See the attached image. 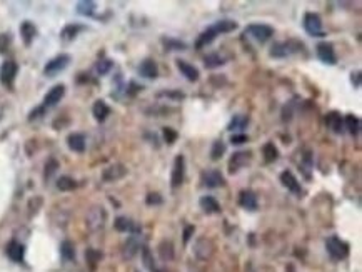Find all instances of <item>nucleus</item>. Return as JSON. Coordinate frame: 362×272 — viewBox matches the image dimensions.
Masks as SVG:
<instances>
[{"instance_id": "9", "label": "nucleus", "mask_w": 362, "mask_h": 272, "mask_svg": "<svg viewBox=\"0 0 362 272\" xmlns=\"http://www.w3.org/2000/svg\"><path fill=\"white\" fill-rule=\"evenodd\" d=\"M17 72H19L17 64H15L14 60H5V62L0 66V82L5 85V87H12Z\"/></svg>"}, {"instance_id": "20", "label": "nucleus", "mask_w": 362, "mask_h": 272, "mask_svg": "<svg viewBox=\"0 0 362 272\" xmlns=\"http://www.w3.org/2000/svg\"><path fill=\"white\" fill-rule=\"evenodd\" d=\"M92 113L97 122H105V119L111 115V107L104 100H95L92 105Z\"/></svg>"}, {"instance_id": "5", "label": "nucleus", "mask_w": 362, "mask_h": 272, "mask_svg": "<svg viewBox=\"0 0 362 272\" xmlns=\"http://www.w3.org/2000/svg\"><path fill=\"white\" fill-rule=\"evenodd\" d=\"M304 30L307 32L311 37H324V28H322V19L319 17V14H314V12H307L304 15L302 20Z\"/></svg>"}, {"instance_id": "10", "label": "nucleus", "mask_w": 362, "mask_h": 272, "mask_svg": "<svg viewBox=\"0 0 362 272\" xmlns=\"http://www.w3.org/2000/svg\"><path fill=\"white\" fill-rule=\"evenodd\" d=\"M214 242L210 241V239L207 237H202L199 239L197 242H195L194 246V254L197 259H201V261H209L210 257L214 255Z\"/></svg>"}, {"instance_id": "36", "label": "nucleus", "mask_w": 362, "mask_h": 272, "mask_svg": "<svg viewBox=\"0 0 362 272\" xmlns=\"http://www.w3.org/2000/svg\"><path fill=\"white\" fill-rule=\"evenodd\" d=\"M226 144L222 140H215L212 144V149H210V159L212 160H219L222 159V156L226 154Z\"/></svg>"}, {"instance_id": "21", "label": "nucleus", "mask_w": 362, "mask_h": 272, "mask_svg": "<svg viewBox=\"0 0 362 272\" xmlns=\"http://www.w3.org/2000/svg\"><path fill=\"white\" fill-rule=\"evenodd\" d=\"M139 74L145 79H156L158 75V67L152 59H145L140 62L139 66Z\"/></svg>"}, {"instance_id": "13", "label": "nucleus", "mask_w": 362, "mask_h": 272, "mask_svg": "<svg viewBox=\"0 0 362 272\" xmlns=\"http://www.w3.org/2000/svg\"><path fill=\"white\" fill-rule=\"evenodd\" d=\"M64 95H65V85H62V84L54 85V87H52L50 91L45 94V97H44V107L45 109L55 107V105L64 99Z\"/></svg>"}, {"instance_id": "42", "label": "nucleus", "mask_w": 362, "mask_h": 272, "mask_svg": "<svg viewBox=\"0 0 362 272\" xmlns=\"http://www.w3.org/2000/svg\"><path fill=\"white\" fill-rule=\"evenodd\" d=\"M142 257H144V266L147 267L150 272H157V267H156V264H154L152 254H150V250L147 249V247L142 249Z\"/></svg>"}, {"instance_id": "27", "label": "nucleus", "mask_w": 362, "mask_h": 272, "mask_svg": "<svg viewBox=\"0 0 362 272\" xmlns=\"http://www.w3.org/2000/svg\"><path fill=\"white\" fill-rule=\"evenodd\" d=\"M325 125H327L329 129H332V132H334V134L342 132L344 122H342V117H340V113H337V112L327 113V117H325Z\"/></svg>"}, {"instance_id": "44", "label": "nucleus", "mask_w": 362, "mask_h": 272, "mask_svg": "<svg viewBox=\"0 0 362 272\" xmlns=\"http://www.w3.org/2000/svg\"><path fill=\"white\" fill-rule=\"evenodd\" d=\"M10 42H12V39L9 34H0V54H5V52L9 50Z\"/></svg>"}, {"instance_id": "2", "label": "nucleus", "mask_w": 362, "mask_h": 272, "mask_svg": "<svg viewBox=\"0 0 362 272\" xmlns=\"http://www.w3.org/2000/svg\"><path fill=\"white\" fill-rule=\"evenodd\" d=\"M107 222V212L102 205H93L89 209L87 217H85V226L90 232H99L105 227Z\"/></svg>"}, {"instance_id": "29", "label": "nucleus", "mask_w": 362, "mask_h": 272, "mask_svg": "<svg viewBox=\"0 0 362 272\" xmlns=\"http://www.w3.org/2000/svg\"><path fill=\"white\" fill-rule=\"evenodd\" d=\"M249 122H250L249 115H242V113H239V115H234V119L229 122L227 129H229V131H234V132H242L244 129L249 125Z\"/></svg>"}, {"instance_id": "14", "label": "nucleus", "mask_w": 362, "mask_h": 272, "mask_svg": "<svg viewBox=\"0 0 362 272\" xmlns=\"http://www.w3.org/2000/svg\"><path fill=\"white\" fill-rule=\"evenodd\" d=\"M292 45H294V42H275L271 47L269 55L274 57V59H287L289 55H292L295 52V48Z\"/></svg>"}, {"instance_id": "39", "label": "nucleus", "mask_w": 362, "mask_h": 272, "mask_svg": "<svg viewBox=\"0 0 362 272\" xmlns=\"http://www.w3.org/2000/svg\"><path fill=\"white\" fill-rule=\"evenodd\" d=\"M157 97L158 99H169L172 102H181V100L185 99V94H182L179 91H164V92H158Z\"/></svg>"}, {"instance_id": "28", "label": "nucleus", "mask_w": 362, "mask_h": 272, "mask_svg": "<svg viewBox=\"0 0 362 272\" xmlns=\"http://www.w3.org/2000/svg\"><path fill=\"white\" fill-rule=\"evenodd\" d=\"M23 252H25L23 246L19 244V242H15V241H12L10 244L7 246V255H9L14 262H22L23 261Z\"/></svg>"}, {"instance_id": "4", "label": "nucleus", "mask_w": 362, "mask_h": 272, "mask_svg": "<svg viewBox=\"0 0 362 272\" xmlns=\"http://www.w3.org/2000/svg\"><path fill=\"white\" fill-rule=\"evenodd\" d=\"M325 249H327L329 255H331L334 261H342V259L347 257L349 254V247L344 241H340L337 235H332L325 241Z\"/></svg>"}, {"instance_id": "34", "label": "nucleus", "mask_w": 362, "mask_h": 272, "mask_svg": "<svg viewBox=\"0 0 362 272\" xmlns=\"http://www.w3.org/2000/svg\"><path fill=\"white\" fill-rule=\"evenodd\" d=\"M77 187V182L72 177L62 176L57 179V189L62 190V192H68V190H74Z\"/></svg>"}, {"instance_id": "26", "label": "nucleus", "mask_w": 362, "mask_h": 272, "mask_svg": "<svg viewBox=\"0 0 362 272\" xmlns=\"http://www.w3.org/2000/svg\"><path fill=\"white\" fill-rule=\"evenodd\" d=\"M158 250V257L164 262H170L174 261V255H176V250H174V244L170 241H162L157 247Z\"/></svg>"}, {"instance_id": "22", "label": "nucleus", "mask_w": 362, "mask_h": 272, "mask_svg": "<svg viewBox=\"0 0 362 272\" xmlns=\"http://www.w3.org/2000/svg\"><path fill=\"white\" fill-rule=\"evenodd\" d=\"M113 227H115V230H119V232H130V234L140 232V227H137L127 217H117L115 222H113Z\"/></svg>"}, {"instance_id": "35", "label": "nucleus", "mask_w": 362, "mask_h": 272, "mask_svg": "<svg viewBox=\"0 0 362 272\" xmlns=\"http://www.w3.org/2000/svg\"><path fill=\"white\" fill-rule=\"evenodd\" d=\"M60 254H62V257L65 259V261H74L75 259L74 244H72L70 241H64L62 246H60Z\"/></svg>"}, {"instance_id": "46", "label": "nucleus", "mask_w": 362, "mask_h": 272, "mask_svg": "<svg viewBox=\"0 0 362 272\" xmlns=\"http://www.w3.org/2000/svg\"><path fill=\"white\" fill-rule=\"evenodd\" d=\"M145 204H147V205H160L162 204L160 194H157V192L147 194V197H145Z\"/></svg>"}, {"instance_id": "33", "label": "nucleus", "mask_w": 362, "mask_h": 272, "mask_svg": "<svg viewBox=\"0 0 362 272\" xmlns=\"http://www.w3.org/2000/svg\"><path fill=\"white\" fill-rule=\"evenodd\" d=\"M344 125H345V129H347V131L352 134V136H357V134H359V131H361V120H359V117L352 115V113L345 115Z\"/></svg>"}, {"instance_id": "41", "label": "nucleus", "mask_w": 362, "mask_h": 272, "mask_svg": "<svg viewBox=\"0 0 362 272\" xmlns=\"http://www.w3.org/2000/svg\"><path fill=\"white\" fill-rule=\"evenodd\" d=\"M112 67H113V62L111 59H102V60H99L97 62V72H99V75H105V74H109V72L112 70Z\"/></svg>"}, {"instance_id": "47", "label": "nucleus", "mask_w": 362, "mask_h": 272, "mask_svg": "<svg viewBox=\"0 0 362 272\" xmlns=\"http://www.w3.org/2000/svg\"><path fill=\"white\" fill-rule=\"evenodd\" d=\"M230 142H232L234 145H242V144H246V142H249V137H247L246 134H234V136L230 137Z\"/></svg>"}, {"instance_id": "11", "label": "nucleus", "mask_w": 362, "mask_h": 272, "mask_svg": "<svg viewBox=\"0 0 362 272\" xmlns=\"http://www.w3.org/2000/svg\"><path fill=\"white\" fill-rule=\"evenodd\" d=\"M125 176H127V167L124 164H112L102 170V181L107 182V184L120 181Z\"/></svg>"}, {"instance_id": "1", "label": "nucleus", "mask_w": 362, "mask_h": 272, "mask_svg": "<svg viewBox=\"0 0 362 272\" xmlns=\"http://www.w3.org/2000/svg\"><path fill=\"white\" fill-rule=\"evenodd\" d=\"M235 28H237V23H235L234 20H227V19L226 20H219V22H215L214 25L205 28V30L199 35L197 42H195V48H197V50H201V48H204L205 45L212 44L214 40L217 39V35L229 34V32L235 30Z\"/></svg>"}, {"instance_id": "50", "label": "nucleus", "mask_w": 362, "mask_h": 272, "mask_svg": "<svg viewBox=\"0 0 362 272\" xmlns=\"http://www.w3.org/2000/svg\"><path fill=\"white\" fill-rule=\"evenodd\" d=\"M351 80H352V84L356 82V87H361V72H356V74H352Z\"/></svg>"}, {"instance_id": "48", "label": "nucleus", "mask_w": 362, "mask_h": 272, "mask_svg": "<svg viewBox=\"0 0 362 272\" xmlns=\"http://www.w3.org/2000/svg\"><path fill=\"white\" fill-rule=\"evenodd\" d=\"M44 112H45V107H44V105H40V107L34 109V111H32L30 113H28V120H30V122H32V120L39 119V117L42 115Z\"/></svg>"}, {"instance_id": "24", "label": "nucleus", "mask_w": 362, "mask_h": 272, "mask_svg": "<svg viewBox=\"0 0 362 272\" xmlns=\"http://www.w3.org/2000/svg\"><path fill=\"white\" fill-rule=\"evenodd\" d=\"M239 204L247 210H255L257 209V196L252 190H242L239 196Z\"/></svg>"}, {"instance_id": "3", "label": "nucleus", "mask_w": 362, "mask_h": 272, "mask_svg": "<svg viewBox=\"0 0 362 272\" xmlns=\"http://www.w3.org/2000/svg\"><path fill=\"white\" fill-rule=\"evenodd\" d=\"M246 35H249L252 40H255L257 44H266L267 40L272 39L274 35V28L266 23H250L246 28Z\"/></svg>"}, {"instance_id": "19", "label": "nucleus", "mask_w": 362, "mask_h": 272, "mask_svg": "<svg viewBox=\"0 0 362 272\" xmlns=\"http://www.w3.org/2000/svg\"><path fill=\"white\" fill-rule=\"evenodd\" d=\"M176 64H177V68L181 70V74L184 75L185 79L189 80V82H195V80H199V70H197V67H194L192 64L185 62V60H182V59H177Z\"/></svg>"}, {"instance_id": "16", "label": "nucleus", "mask_w": 362, "mask_h": 272, "mask_svg": "<svg viewBox=\"0 0 362 272\" xmlns=\"http://www.w3.org/2000/svg\"><path fill=\"white\" fill-rule=\"evenodd\" d=\"M280 182H282V185L286 187L287 190H291L294 196H300L302 194V187H300V182L295 179V176L292 172H289V170H284L282 174H280Z\"/></svg>"}, {"instance_id": "17", "label": "nucleus", "mask_w": 362, "mask_h": 272, "mask_svg": "<svg viewBox=\"0 0 362 272\" xmlns=\"http://www.w3.org/2000/svg\"><path fill=\"white\" fill-rule=\"evenodd\" d=\"M139 249H140V237H139V234H132L127 239V241H125L124 249H122V254H124L125 259H132L134 255L139 252Z\"/></svg>"}, {"instance_id": "23", "label": "nucleus", "mask_w": 362, "mask_h": 272, "mask_svg": "<svg viewBox=\"0 0 362 272\" xmlns=\"http://www.w3.org/2000/svg\"><path fill=\"white\" fill-rule=\"evenodd\" d=\"M199 205H201V209L204 210L205 214H217V212H221V204H219L217 199L212 197V196L201 197V201H199Z\"/></svg>"}, {"instance_id": "38", "label": "nucleus", "mask_w": 362, "mask_h": 272, "mask_svg": "<svg viewBox=\"0 0 362 272\" xmlns=\"http://www.w3.org/2000/svg\"><path fill=\"white\" fill-rule=\"evenodd\" d=\"M162 44H164V47L167 48V50H185L187 48L184 42L176 40V39H170V37H162Z\"/></svg>"}, {"instance_id": "31", "label": "nucleus", "mask_w": 362, "mask_h": 272, "mask_svg": "<svg viewBox=\"0 0 362 272\" xmlns=\"http://www.w3.org/2000/svg\"><path fill=\"white\" fill-rule=\"evenodd\" d=\"M262 154H264V160H266L267 164L275 162V160H277V157H279V150L274 145V142H267V144L262 147Z\"/></svg>"}, {"instance_id": "18", "label": "nucleus", "mask_w": 362, "mask_h": 272, "mask_svg": "<svg viewBox=\"0 0 362 272\" xmlns=\"http://www.w3.org/2000/svg\"><path fill=\"white\" fill-rule=\"evenodd\" d=\"M20 37H22L23 44L28 47L32 42H34V39L37 37V27H35L30 20L22 22V23H20Z\"/></svg>"}, {"instance_id": "6", "label": "nucleus", "mask_w": 362, "mask_h": 272, "mask_svg": "<svg viewBox=\"0 0 362 272\" xmlns=\"http://www.w3.org/2000/svg\"><path fill=\"white\" fill-rule=\"evenodd\" d=\"M68 64H70V55L60 54V55L54 57V59H50L45 64V67H44V74H45L47 77H54V75L59 74V72H62L64 68H67Z\"/></svg>"}, {"instance_id": "30", "label": "nucleus", "mask_w": 362, "mask_h": 272, "mask_svg": "<svg viewBox=\"0 0 362 272\" xmlns=\"http://www.w3.org/2000/svg\"><path fill=\"white\" fill-rule=\"evenodd\" d=\"M84 28L85 27L79 25V23H68V25H65L62 28V32H60V37H62V40H74L77 35L84 30Z\"/></svg>"}, {"instance_id": "37", "label": "nucleus", "mask_w": 362, "mask_h": 272, "mask_svg": "<svg viewBox=\"0 0 362 272\" xmlns=\"http://www.w3.org/2000/svg\"><path fill=\"white\" fill-rule=\"evenodd\" d=\"M224 57H221L219 54H209L204 59V66L207 67V68H217V67H221V66H224Z\"/></svg>"}, {"instance_id": "49", "label": "nucleus", "mask_w": 362, "mask_h": 272, "mask_svg": "<svg viewBox=\"0 0 362 272\" xmlns=\"http://www.w3.org/2000/svg\"><path fill=\"white\" fill-rule=\"evenodd\" d=\"M194 232H195V227L194 226H187L185 229H184V242H185V244L190 241V237H192Z\"/></svg>"}, {"instance_id": "12", "label": "nucleus", "mask_w": 362, "mask_h": 272, "mask_svg": "<svg viewBox=\"0 0 362 272\" xmlns=\"http://www.w3.org/2000/svg\"><path fill=\"white\" fill-rule=\"evenodd\" d=\"M316 52H317V57H319L320 62L327 64V66H334L337 62V57H336V50H334V45L329 42H320L319 45L316 47Z\"/></svg>"}, {"instance_id": "40", "label": "nucleus", "mask_w": 362, "mask_h": 272, "mask_svg": "<svg viewBox=\"0 0 362 272\" xmlns=\"http://www.w3.org/2000/svg\"><path fill=\"white\" fill-rule=\"evenodd\" d=\"M57 169H59V162H57L54 157H50L47 162H45V170H44V177H45V181H48L54 174L57 172Z\"/></svg>"}, {"instance_id": "8", "label": "nucleus", "mask_w": 362, "mask_h": 272, "mask_svg": "<svg viewBox=\"0 0 362 272\" xmlns=\"http://www.w3.org/2000/svg\"><path fill=\"white\" fill-rule=\"evenodd\" d=\"M201 182L207 189H219L226 185V179L219 170H204L201 174Z\"/></svg>"}, {"instance_id": "43", "label": "nucleus", "mask_w": 362, "mask_h": 272, "mask_svg": "<svg viewBox=\"0 0 362 272\" xmlns=\"http://www.w3.org/2000/svg\"><path fill=\"white\" fill-rule=\"evenodd\" d=\"M100 257H102V254L97 252V250H93V249H89L87 252H85V259H87V262L90 264V266H95V264L100 261Z\"/></svg>"}, {"instance_id": "7", "label": "nucleus", "mask_w": 362, "mask_h": 272, "mask_svg": "<svg viewBox=\"0 0 362 272\" xmlns=\"http://www.w3.org/2000/svg\"><path fill=\"white\" fill-rule=\"evenodd\" d=\"M185 179V159L184 156H177L174 159V165H172V174H170V185L172 189H177L184 184Z\"/></svg>"}, {"instance_id": "32", "label": "nucleus", "mask_w": 362, "mask_h": 272, "mask_svg": "<svg viewBox=\"0 0 362 272\" xmlns=\"http://www.w3.org/2000/svg\"><path fill=\"white\" fill-rule=\"evenodd\" d=\"M95 9V2H90V0H82V2L77 3V14L84 15V17H92Z\"/></svg>"}, {"instance_id": "25", "label": "nucleus", "mask_w": 362, "mask_h": 272, "mask_svg": "<svg viewBox=\"0 0 362 272\" xmlns=\"http://www.w3.org/2000/svg\"><path fill=\"white\" fill-rule=\"evenodd\" d=\"M67 145H68V149L74 150V152L82 154L85 150V137L79 132L70 134V136L67 137Z\"/></svg>"}, {"instance_id": "45", "label": "nucleus", "mask_w": 362, "mask_h": 272, "mask_svg": "<svg viewBox=\"0 0 362 272\" xmlns=\"http://www.w3.org/2000/svg\"><path fill=\"white\" fill-rule=\"evenodd\" d=\"M177 137H179V134L174 131L172 127H164V139L167 144H174V142L177 140Z\"/></svg>"}, {"instance_id": "15", "label": "nucleus", "mask_w": 362, "mask_h": 272, "mask_svg": "<svg viewBox=\"0 0 362 272\" xmlns=\"http://www.w3.org/2000/svg\"><path fill=\"white\" fill-rule=\"evenodd\" d=\"M250 162V152H235L229 160V174H235Z\"/></svg>"}]
</instances>
